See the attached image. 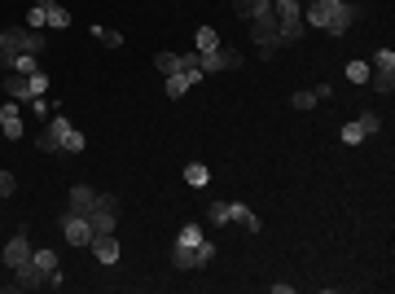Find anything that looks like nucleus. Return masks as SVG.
I'll return each instance as SVG.
<instances>
[{
  "label": "nucleus",
  "instance_id": "obj_1",
  "mask_svg": "<svg viewBox=\"0 0 395 294\" xmlns=\"http://www.w3.org/2000/svg\"><path fill=\"white\" fill-rule=\"evenodd\" d=\"M207 242V229L198 224V220H189V224L176 233V246H172V264L181 268V273H194V251Z\"/></svg>",
  "mask_w": 395,
  "mask_h": 294
},
{
  "label": "nucleus",
  "instance_id": "obj_2",
  "mask_svg": "<svg viewBox=\"0 0 395 294\" xmlns=\"http://www.w3.org/2000/svg\"><path fill=\"white\" fill-rule=\"evenodd\" d=\"M0 88H5V97L27 105L31 97H44V92H49V75H44V70H35V75H14V70H9V75L0 79Z\"/></svg>",
  "mask_w": 395,
  "mask_h": 294
},
{
  "label": "nucleus",
  "instance_id": "obj_3",
  "mask_svg": "<svg viewBox=\"0 0 395 294\" xmlns=\"http://www.w3.org/2000/svg\"><path fill=\"white\" fill-rule=\"evenodd\" d=\"M272 18L281 27V44L303 40V0H272Z\"/></svg>",
  "mask_w": 395,
  "mask_h": 294
},
{
  "label": "nucleus",
  "instance_id": "obj_4",
  "mask_svg": "<svg viewBox=\"0 0 395 294\" xmlns=\"http://www.w3.org/2000/svg\"><path fill=\"white\" fill-rule=\"evenodd\" d=\"M0 53H44V35L31 27H5L0 31Z\"/></svg>",
  "mask_w": 395,
  "mask_h": 294
},
{
  "label": "nucleus",
  "instance_id": "obj_5",
  "mask_svg": "<svg viewBox=\"0 0 395 294\" xmlns=\"http://www.w3.org/2000/svg\"><path fill=\"white\" fill-rule=\"evenodd\" d=\"M250 40L259 44V57H272V49H285V44H281V27H277V18H272V14L250 18Z\"/></svg>",
  "mask_w": 395,
  "mask_h": 294
},
{
  "label": "nucleus",
  "instance_id": "obj_6",
  "mask_svg": "<svg viewBox=\"0 0 395 294\" xmlns=\"http://www.w3.org/2000/svg\"><path fill=\"white\" fill-rule=\"evenodd\" d=\"M119 202L110 193H97V202H92V211H88V224H92V238L97 233H114V224H119V211H114Z\"/></svg>",
  "mask_w": 395,
  "mask_h": 294
},
{
  "label": "nucleus",
  "instance_id": "obj_7",
  "mask_svg": "<svg viewBox=\"0 0 395 294\" xmlns=\"http://www.w3.org/2000/svg\"><path fill=\"white\" fill-rule=\"evenodd\" d=\"M361 18V5H352V0H338V5L330 9V22H325V35H347L352 31V22Z\"/></svg>",
  "mask_w": 395,
  "mask_h": 294
},
{
  "label": "nucleus",
  "instance_id": "obj_8",
  "mask_svg": "<svg viewBox=\"0 0 395 294\" xmlns=\"http://www.w3.org/2000/svg\"><path fill=\"white\" fill-rule=\"evenodd\" d=\"M0 260H5V268H9V273H14L18 264H27V260H31V238H27V229H18L14 238L5 242V251H0Z\"/></svg>",
  "mask_w": 395,
  "mask_h": 294
},
{
  "label": "nucleus",
  "instance_id": "obj_9",
  "mask_svg": "<svg viewBox=\"0 0 395 294\" xmlns=\"http://www.w3.org/2000/svg\"><path fill=\"white\" fill-rule=\"evenodd\" d=\"M237 62H242V53L237 49H215V53H198V66H202V75H215V70H233Z\"/></svg>",
  "mask_w": 395,
  "mask_h": 294
},
{
  "label": "nucleus",
  "instance_id": "obj_10",
  "mask_svg": "<svg viewBox=\"0 0 395 294\" xmlns=\"http://www.w3.org/2000/svg\"><path fill=\"white\" fill-rule=\"evenodd\" d=\"M62 238H66L70 246H88V242H92L88 216H75V211H66V216H62Z\"/></svg>",
  "mask_w": 395,
  "mask_h": 294
},
{
  "label": "nucleus",
  "instance_id": "obj_11",
  "mask_svg": "<svg viewBox=\"0 0 395 294\" xmlns=\"http://www.w3.org/2000/svg\"><path fill=\"white\" fill-rule=\"evenodd\" d=\"M88 251L97 255V264H105V268H114V264H119V255H123V246L114 242V233H97V238L88 242Z\"/></svg>",
  "mask_w": 395,
  "mask_h": 294
},
{
  "label": "nucleus",
  "instance_id": "obj_12",
  "mask_svg": "<svg viewBox=\"0 0 395 294\" xmlns=\"http://www.w3.org/2000/svg\"><path fill=\"white\" fill-rule=\"evenodd\" d=\"M14 286H18V290H44V268L35 264V260L18 264V268H14Z\"/></svg>",
  "mask_w": 395,
  "mask_h": 294
},
{
  "label": "nucleus",
  "instance_id": "obj_13",
  "mask_svg": "<svg viewBox=\"0 0 395 294\" xmlns=\"http://www.w3.org/2000/svg\"><path fill=\"white\" fill-rule=\"evenodd\" d=\"M92 202H97V189L92 185H70V198H66V211H75V216H88Z\"/></svg>",
  "mask_w": 395,
  "mask_h": 294
},
{
  "label": "nucleus",
  "instance_id": "obj_14",
  "mask_svg": "<svg viewBox=\"0 0 395 294\" xmlns=\"http://www.w3.org/2000/svg\"><path fill=\"white\" fill-rule=\"evenodd\" d=\"M229 224H242L246 233H259V229H263L259 216H255V211H250L246 202H229Z\"/></svg>",
  "mask_w": 395,
  "mask_h": 294
},
{
  "label": "nucleus",
  "instance_id": "obj_15",
  "mask_svg": "<svg viewBox=\"0 0 395 294\" xmlns=\"http://www.w3.org/2000/svg\"><path fill=\"white\" fill-rule=\"evenodd\" d=\"M233 14L250 22V18H263V14H272V0H233Z\"/></svg>",
  "mask_w": 395,
  "mask_h": 294
},
{
  "label": "nucleus",
  "instance_id": "obj_16",
  "mask_svg": "<svg viewBox=\"0 0 395 294\" xmlns=\"http://www.w3.org/2000/svg\"><path fill=\"white\" fill-rule=\"evenodd\" d=\"M369 88H374L378 97H391L395 92V70H374L369 66Z\"/></svg>",
  "mask_w": 395,
  "mask_h": 294
},
{
  "label": "nucleus",
  "instance_id": "obj_17",
  "mask_svg": "<svg viewBox=\"0 0 395 294\" xmlns=\"http://www.w3.org/2000/svg\"><path fill=\"white\" fill-rule=\"evenodd\" d=\"M330 9H334V5H303V27H312V31H325V22H330Z\"/></svg>",
  "mask_w": 395,
  "mask_h": 294
},
{
  "label": "nucleus",
  "instance_id": "obj_18",
  "mask_svg": "<svg viewBox=\"0 0 395 294\" xmlns=\"http://www.w3.org/2000/svg\"><path fill=\"white\" fill-rule=\"evenodd\" d=\"M194 49L198 53H215V49H220V31H215V27H198L194 31Z\"/></svg>",
  "mask_w": 395,
  "mask_h": 294
},
{
  "label": "nucleus",
  "instance_id": "obj_19",
  "mask_svg": "<svg viewBox=\"0 0 395 294\" xmlns=\"http://www.w3.org/2000/svg\"><path fill=\"white\" fill-rule=\"evenodd\" d=\"M31 260L44 268V277H49L53 268H62V260H57V251H53V246H31Z\"/></svg>",
  "mask_w": 395,
  "mask_h": 294
},
{
  "label": "nucleus",
  "instance_id": "obj_20",
  "mask_svg": "<svg viewBox=\"0 0 395 294\" xmlns=\"http://www.w3.org/2000/svg\"><path fill=\"white\" fill-rule=\"evenodd\" d=\"M163 88H167V97H172V101H181L185 92L194 88V79H189L185 70H181V75H167V79H163Z\"/></svg>",
  "mask_w": 395,
  "mask_h": 294
},
{
  "label": "nucleus",
  "instance_id": "obj_21",
  "mask_svg": "<svg viewBox=\"0 0 395 294\" xmlns=\"http://www.w3.org/2000/svg\"><path fill=\"white\" fill-rule=\"evenodd\" d=\"M185 180L194 185V189H207V185H211V171H207V162H189V167H185Z\"/></svg>",
  "mask_w": 395,
  "mask_h": 294
},
{
  "label": "nucleus",
  "instance_id": "obj_22",
  "mask_svg": "<svg viewBox=\"0 0 395 294\" xmlns=\"http://www.w3.org/2000/svg\"><path fill=\"white\" fill-rule=\"evenodd\" d=\"M154 66L163 70V79H167V75H181V53H167V49L154 53Z\"/></svg>",
  "mask_w": 395,
  "mask_h": 294
},
{
  "label": "nucleus",
  "instance_id": "obj_23",
  "mask_svg": "<svg viewBox=\"0 0 395 294\" xmlns=\"http://www.w3.org/2000/svg\"><path fill=\"white\" fill-rule=\"evenodd\" d=\"M0 132H5L9 140H22V136H27V123H22V114H5V123H0Z\"/></svg>",
  "mask_w": 395,
  "mask_h": 294
},
{
  "label": "nucleus",
  "instance_id": "obj_24",
  "mask_svg": "<svg viewBox=\"0 0 395 294\" xmlns=\"http://www.w3.org/2000/svg\"><path fill=\"white\" fill-rule=\"evenodd\" d=\"M365 136H369V132H365V127L356 123V119H352V123H343V132H338L343 145H365Z\"/></svg>",
  "mask_w": 395,
  "mask_h": 294
},
{
  "label": "nucleus",
  "instance_id": "obj_25",
  "mask_svg": "<svg viewBox=\"0 0 395 294\" xmlns=\"http://www.w3.org/2000/svg\"><path fill=\"white\" fill-rule=\"evenodd\" d=\"M356 123H361L369 136H374V132H382V114H378V110H369V105H365L361 114H356Z\"/></svg>",
  "mask_w": 395,
  "mask_h": 294
},
{
  "label": "nucleus",
  "instance_id": "obj_26",
  "mask_svg": "<svg viewBox=\"0 0 395 294\" xmlns=\"http://www.w3.org/2000/svg\"><path fill=\"white\" fill-rule=\"evenodd\" d=\"M211 260H215V246H211V238L194 251V273H202V268H211Z\"/></svg>",
  "mask_w": 395,
  "mask_h": 294
},
{
  "label": "nucleus",
  "instance_id": "obj_27",
  "mask_svg": "<svg viewBox=\"0 0 395 294\" xmlns=\"http://www.w3.org/2000/svg\"><path fill=\"white\" fill-rule=\"evenodd\" d=\"M316 88H303V92H294V97H290V105H294V110H316Z\"/></svg>",
  "mask_w": 395,
  "mask_h": 294
},
{
  "label": "nucleus",
  "instance_id": "obj_28",
  "mask_svg": "<svg viewBox=\"0 0 395 294\" xmlns=\"http://www.w3.org/2000/svg\"><path fill=\"white\" fill-rule=\"evenodd\" d=\"M207 216H211V229H224L229 224V202H211Z\"/></svg>",
  "mask_w": 395,
  "mask_h": 294
},
{
  "label": "nucleus",
  "instance_id": "obj_29",
  "mask_svg": "<svg viewBox=\"0 0 395 294\" xmlns=\"http://www.w3.org/2000/svg\"><path fill=\"white\" fill-rule=\"evenodd\" d=\"M53 105H57V101H49V97H31V101H27V110L35 114V119H49Z\"/></svg>",
  "mask_w": 395,
  "mask_h": 294
},
{
  "label": "nucleus",
  "instance_id": "obj_30",
  "mask_svg": "<svg viewBox=\"0 0 395 294\" xmlns=\"http://www.w3.org/2000/svg\"><path fill=\"white\" fill-rule=\"evenodd\" d=\"M27 27H31V31H44V27H49V9L31 5V14H27Z\"/></svg>",
  "mask_w": 395,
  "mask_h": 294
},
{
  "label": "nucleus",
  "instance_id": "obj_31",
  "mask_svg": "<svg viewBox=\"0 0 395 294\" xmlns=\"http://www.w3.org/2000/svg\"><path fill=\"white\" fill-rule=\"evenodd\" d=\"M369 66H374V70H395V53L391 49H378L374 57H369Z\"/></svg>",
  "mask_w": 395,
  "mask_h": 294
},
{
  "label": "nucleus",
  "instance_id": "obj_32",
  "mask_svg": "<svg viewBox=\"0 0 395 294\" xmlns=\"http://www.w3.org/2000/svg\"><path fill=\"white\" fill-rule=\"evenodd\" d=\"M347 79L352 84H369V62H347Z\"/></svg>",
  "mask_w": 395,
  "mask_h": 294
},
{
  "label": "nucleus",
  "instance_id": "obj_33",
  "mask_svg": "<svg viewBox=\"0 0 395 294\" xmlns=\"http://www.w3.org/2000/svg\"><path fill=\"white\" fill-rule=\"evenodd\" d=\"M92 35H97L105 49H119V44H123V35H119V31H105V27H92Z\"/></svg>",
  "mask_w": 395,
  "mask_h": 294
},
{
  "label": "nucleus",
  "instance_id": "obj_34",
  "mask_svg": "<svg viewBox=\"0 0 395 294\" xmlns=\"http://www.w3.org/2000/svg\"><path fill=\"white\" fill-rule=\"evenodd\" d=\"M49 27H70V14H66L62 5H53V9H49Z\"/></svg>",
  "mask_w": 395,
  "mask_h": 294
},
{
  "label": "nucleus",
  "instance_id": "obj_35",
  "mask_svg": "<svg viewBox=\"0 0 395 294\" xmlns=\"http://www.w3.org/2000/svg\"><path fill=\"white\" fill-rule=\"evenodd\" d=\"M14 189H18L14 171H0V198H14Z\"/></svg>",
  "mask_w": 395,
  "mask_h": 294
},
{
  "label": "nucleus",
  "instance_id": "obj_36",
  "mask_svg": "<svg viewBox=\"0 0 395 294\" xmlns=\"http://www.w3.org/2000/svg\"><path fill=\"white\" fill-rule=\"evenodd\" d=\"M62 281H66V277H62V268H53V273L44 277V290H62Z\"/></svg>",
  "mask_w": 395,
  "mask_h": 294
},
{
  "label": "nucleus",
  "instance_id": "obj_37",
  "mask_svg": "<svg viewBox=\"0 0 395 294\" xmlns=\"http://www.w3.org/2000/svg\"><path fill=\"white\" fill-rule=\"evenodd\" d=\"M303 5H338V0H303Z\"/></svg>",
  "mask_w": 395,
  "mask_h": 294
},
{
  "label": "nucleus",
  "instance_id": "obj_38",
  "mask_svg": "<svg viewBox=\"0 0 395 294\" xmlns=\"http://www.w3.org/2000/svg\"><path fill=\"white\" fill-rule=\"evenodd\" d=\"M35 5H40V9H53V5H57V0H35Z\"/></svg>",
  "mask_w": 395,
  "mask_h": 294
},
{
  "label": "nucleus",
  "instance_id": "obj_39",
  "mask_svg": "<svg viewBox=\"0 0 395 294\" xmlns=\"http://www.w3.org/2000/svg\"><path fill=\"white\" fill-rule=\"evenodd\" d=\"M0 123H5V105H0Z\"/></svg>",
  "mask_w": 395,
  "mask_h": 294
}]
</instances>
